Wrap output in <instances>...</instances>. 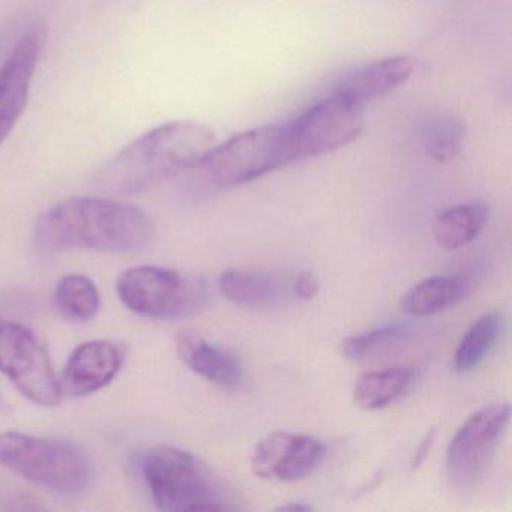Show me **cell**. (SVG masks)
Returning <instances> with one entry per match:
<instances>
[{
  "mask_svg": "<svg viewBox=\"0 0 512 512\" xmlns=\"http://www.w3.org/2000/svg\"><path fill=\"white\" fill-rule=\"evenodd\" d=\"M35 242L46 251L131 253L155 236L152 218L137 206L101 197H76L47 209L35 224Z\"/></svg>",
  "mask_w": 512,
  "mask_h": 512,
  "instance_id": "6da1fadb",
  "label": "cell"
},
{
  "mask_svg": "<svg viewBox=\"0 0 512 512\" xmlns=\"http://www.w3.org/2000/svg\"><path fill=\"white\" fill-rule=\"evenodd\" d=\"M217 146L214 131L196 121L160 125L122 149L97 175L95 190L112 196L145 193L197 164Z\"/></svg>",
  "mask_w": 512,
  "mask_h": 512,
  "instance_id": "7a4b0ae2",
  "label": "cell"
},
{
  "mask_svg": "<svg viewBox=\"0 0 512 512\" xmlns=\"http://www.w3.org/2000/svg\"><path fill=\"white\" fill-rule=\"evenodd\" d=\"M143 481L161 511H229L236 509L217 475L191 452L176 446L149 449L140 464Z\"/></svg>",
  "mask_w": 512,
  "mask_h": 512,
  "instance_id": "3957f363",
  "label": "cell"
},
{
  "mask_svg": "<svg viewBox=\"0 0 512 512\" xmlns=\"http://www.w3.org/2000/svg\"><path fill=\"white\" fill-rule=\"evenodd\" d=\"M0 464L58 494H79L94 479V464L82 446L64 439L0 433Z\"/></svg>",
  "mask_w": 512,
  "mask_h": 512,
  "instance_id": "277c9868",
  "label": "cell"
},
{
  "mask_svg": "<svg viewBox=\"0 0 512 512\" xmlns=\"http://www.w3.org/2000/svg\"><path fill=\"white\" fill-rule=\"evenodd\" d=\"M296 161L301 157L287 121L245 131L215 146L196 170L215 187L233 188Z\"/></svg>",
  "mask_w": 512,
  "mask_h": 512,
  "instance_id": "5b68a950",
  "label": "cell"
},
{
  "mask_svg": "<svg viewBox=\"0 0 512 512\" xmlns=\"http://www.w3.org/2000/svg\"><path fill=\"white\" fill-rule=\"evenodd\" d=\"M116 292L128 310L155 320L193 316L209 299L202 278L152 265L127 269L116 281Z\"/></svg>",
  "mask_w": 512,
  "mask_h": 512,
  "instance_id": "8992f818",
  "label": "cell"
},
{
  "mask_svg": "<svg viewBox=\"0 0 512 512\" xmlns=\"http://www.w3.org/2000/svg\"><path fill=\"white\" fill-rule=\"evenodd\" d=\"M0 373L32 403L55 407L64 397L49 350L26 326L0 317Z\"/></svg>",
  "mask_w": 512,
  "mask_h": 512,
  "instance_id": "52a82bcc",
  "label": "cell"
},
{
  "mask_svg": "<svg viewBox=\"0 0 512 512\" xmlns=\"http://www.w3.org/2000/svg\"><path fill=\"white\" fill-rule=\"evenodd\" d=\"M511 419L509 404H494L470 416L446 451V475L457 488H470L484 475Z\"/></svg>",
  "mask_w": 512,
  "mask_h": 512,
  "instance_id": "ba28073f",
  "label": "cell"
},
{
  "mask_svg": "<svg viewBox=\"0 0 512 512\" xmlns=\"http://www.w3.org/2000/svg\"><path fill=\"white\" fill-rule=\"evenodd\" d=\"M289 122L301 160L322 157L349 145L364 127L362 109L329 95Z\"/></svg>",
  "mask_w": 512,
  "mask_h": 512,
  "instance_id": "9c48e42d",
  "label": "cell"
},
{
  "mask_svg": "<svg viewBox=\"0 0 512 512\" xmlns=\"http://www.w3.org/2000/svg\"><path fill=\"white\" fill-rule=\"evenodd\" d=\"M46 40V26L37 23L20 37L0 67V148L28 106L32 80Z\"/></svg>",
  "mask_w": 512,
  "mask_h": 512,
  "instance_id": "30bf717a",
  "label": "cell"
},
{
  "mask_svg": "<svg viewBox=\"0 0 512 512\" xmlns=\"http://www.w3.org/2000/svg\"><path fill=\"white\" fill-rule=\"evenodd\" d=\"M326 452L325 443L310 434L275 431L257 443L251 469L262 479L301 481L323 463Z\"/></svg>",
  "mask_w": 512,
  "mask_h": 512,
  "instance_id": "8fae6325",
  "label": "cell"
},
{
  "mask_svg": "<svg viewBox=\"0 0 512 512\" xmlns=\"http://www.w3.org/2000/svg\"><path fill=\"white\" fill-rule=\"evenodd\" d=\"M125 350L110 340H91L73 350L64 371L61 391L67 397H86L109 386L121 373Z\"/></svg>",
  "mask_w": 512,
  "mask_h": 512,
  "instance_id": "7c38bea8",
  "label": "cell"
},
{
  "mask_svg": "<svg viewBox=\"0 0 512 512\" xmlns=\"http://www.w3.org/2000/svg\"><path fill=\"white\" fill-rule=\"evenodd\" d=\"M413 68L415 65L407 56L382 59L341 77L326 95L364 109L365 104L386 97L403 86L412 77Z\"/></svg>",
  "mask_w": 512,
  "mask_h": 512,
  "instance_id": "4fadbf2b",
  "label": "cell"
},
{
  "mask_svg": "<svg viewBox=\"0 0 512 512\" xmlns=\"http://www.w3.org/2000/svg\"><path fill=\"white\" fill-rule=\"evenodd\" d=\"M218 290L224 299L245 308H272L295 298L293 281L266 269H229L220 275Z\"/></svg>",
  "mask_w": 512,
  "mask_h": 512,
  "instance_id": "5bb4252c",
  "label": "cell"
},
{
  "mask_svg": "<svg viewBox=\"0 0 512 512\" xmlns=\"http://www.w3.org/2000/svg\"><path fill=\"white\" fill-rule=\"evenodd\" d=\"M176 349L190 370L221 388L235 389L244 382V368L238 359L197 332L182 331L176 338Z\"/></svg>",
  "mask_w": 512,
  "mask_h": 512,
  "instance_id": "9a60e30c",
  "label": "cell"
},
{
  "mask_svg": "<svg viewBox=\"0 0 512 512\" xmlns=\"http://www.w3.org/2000/svg\"><path fill=\"white\" fill-rule=\"evenodd\" d=\"M467 290L469 286L461 277L427 278L403 296L401 308L410 316H431L463 301Z\"/></svg>",
  "mask_w": 512,
  "mask_h": 512,
  "instance_id": "2e32d148",
  "label": "cell"
},
{
  "mask_svg": "<svg viewBox=\"0 0 512 512\" xmlns=\"http://www.w3.org/2000/svg\"><path fill=\"white\" fill-rule=\"evenodd\" d=\"M488 221V206L482 202L445 209L437 215L434 238L445 250H458L475 241Z\"/></svg>",
  "mask_w": 512,
  "mask_h": 512,
  "instance_id": "e0dca14e",
  "label": "cell"
},
{
  "mask_svg": "<svg viewBox=\"0 0 512 512\" xmlns=\"http://www.w3.org/2000/svg\"><path fill=\"white\" fill-rule=\"evenodd\" d=\"M415 380L412 367H394L367 371L356 380L353 389L355 403L364 410H379L394 403Z\"/></svg>",
  "mask_w": 512,
  "mask_h": 512,
  "instance_id": "ac0fdd59",
  "label": "cell"
},
{
  "mask_svg": "<svg viewBox=\"0 0 512 512\" xmlns=\"http://www.w3.org/2000/svg\"><path fill=\"white\" fill-rule=\"evenodd\" d=\"M55 304L65 319L71 322H89L100 311V290L86 275H65L56 286Z\"/></svg>",
  "mask_w": 512,
  "mask_h": 512,
  "instance_id": "d6986e66",
  "label": "cell"
},
{
  "mask_svg": "<svg viewBox=\"0 0 512 512\" xmlns=\"http://www.w3.org/2000/svg\"><path fill=\"white\" fill-rule=\"evenodd\" d=\"M410 335H412V328L407 323L382 326V328L346 338L341 343V353L350 361H368L406 343Z\"/></svg>",
  "mask_w": 512,
  "mask_h": 512,
  "instance_id": "ffe728a7",
  "label": "cell"
},
{
  "mask_svg": "<svg viewBox=\"0 0 512 512\" xmlns=\"http://www.w3.org/2000/svg\"><path fill=\"white\" fill-rule=\"evenodd\" d=\"M502 326V317L487 313L479 317L458 344L454 355V368L458 373H469L481 364L482 359L496 343Z\"/></svg>",
  "mask_w": 512,
  "mask_h": 512,
  "instance_id": "44dd1931",
  "label": "cell"
},
{
  "mask_svg": "<svg viewBox=\"0 0 512 512\" xmlns=\"http://www.w3.org/2000/svg\"><path fill=\"white\" fill-rule=\"evenodd\" d=\"M464 127L454 116H436L425 124L422 145L425 152L439 163L454 160L460 154Z\"/></svg>",
  "mask_w": 512,
  "mask_h": 512,
  "instance_id": "7402d4cb",
  "label": "cell"
},
{
  "mask_svg": "<svg viewBox=\"0 0 512 512\" xmlns=\"http://www.w3.org/2000/svg\"><path fill=\"white\" fill-rule=\"evenodd\" d=\"M319 292V281L311 272H301L298 277L293 280V293L295 298L307 299L314 298Z\"/></svg>",
  "mask_w": 512,
  "mask_h": 512,
  "instance_id": "603a6c76",
  "label": "cell"
},
{
  "mask_svg": "<svg viewBox=\"0 0 512 512\" xmlns=\"http://www.w3.org/2000/svg\"><path fill=\"white\" fill-rule=\"evenodd\" d=\"M434 440V430L430 431V434H427L425 436V439L422 440L421 445H419V448L416 449L415 458H413L412 461V467L413 469H418L419 466H421L422 463H424L425 457H427L428 451H430L431 445H433Z\"/></svg>",
  "mask_w": 512,
  "mask_h": 512,
  "instance_id": "cb8c5ba5",
  "label": "cell"
},
{
  "mask_svg": "<svg viewBox=\"0 0 512 512\" xmlns=\"http://www.w3.org/2000/svg\"><path fill=\"white\" fill-rule=\"evenodd\" d=\"M310 506L302 505V503H289V505L280 506L277 511H310Z\"/></svg>",
  "mask_w": 512,
  "mask_h": 512,
  "instance_id": "d4e9b609",
  "label": "cell"
},
{
  "mask_svg": "<svg viewBox=\"0 0 512 512\" xmlns=\"http://www.w3.org/2000/svg\"><path fill=\"white\" fill-rule=\"evenodd\" d=\"M8 412V403L5 398L0 394V415H5Z\"/></svg>",
  "mask_w": 512,
  "mask_h": 512,
  "instance_id": "484cf974",
  "label": "cell"
}]
</instances>
